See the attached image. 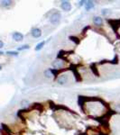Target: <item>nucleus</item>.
<instances>
[{
	"label": "nucleus",
	"instance_id": "39448f33",
	"mask_svg": "<svg viewBox=\"0 0 120 135\" xmlns=\"http://www.w3.org/2000/svg\"><path fill=\"white\" fill-rule=\"evenodd\" d=\"M13 39H14L15 42H21L24 39V35L22 34L21 33H18V32H15V33H13Z\"/></svg>",
	"mask_w": 120,
	"mask_h": 135
},
{
	"label": "nucleus",
	"instance_id": "f8f14e48",
	"mask_svg": "<svg viewBox=\"0 0 120 135\" xmlns=\"http://www.w3.org/2000/svg\"><path fill=\"white\" fill-rule=\"evenodd\" d=\"M29 49H30V46H29V45H23V46H21V47H18L17 50H18L19 51H21V50H29Z\"/></svg>",
	"mask_w": 120,
	"mask_h": 135
},
{
	"label": "nucleus",
	"instance_id": "f03ea898",
	"mask_svg": "<svg viewBox=\"0 0 120 135\" xmlns=\"http://www.w3.org/2000/svg\"><path fill=\"white\" fill-rule=\"evenodd\" d=\"M67 81H68V76H67L66 74H62L61 76H59V78H57V82L61 85H63V84L67 83Z\"/></svg>",
	"mask_w": 120,
	"mask_h": 135
},
{
	"label": "nucleus",
	"instance_id": "423d86ee",
	"mask_svg": "<svg viewBox=\"0 0 120 135\" xmlns=\"http://www.w3.org/2000/svg\"><path fill=\"white\" fill-rule=\"evenodd\" d=\"M32 35L34 37V38H39L42 35V31H41L39 28H33L32 29Z\"/></svg>",
	"mask_w": 120,
	"mask_h": 135
},
{
	"label": "nucleus",
	"instance_id": "a211bd4d",
	"mask_svg": "<svg viewBox=\"0 0 120 135\" xmlns=\"http://www.w3.org/2000/svg\"><path fill=\"white\" fill-rule=\"evenodd\" d=\"M1 69H2V67H1V66H0V70H1Z\"/></svg>",
	"mask_w": 120,
	"mask_h": 135
},
{
	"label": "nucleus",
	"instance_id": "dca6fc26",
	"mask_svg": "<svg viewBox=\"0 0 120 135\" xmlns=\"http://www.w3.org/2000/svg\"><path fill=\"white\" fill-rule=\"evenodd\" d=\"M3 47H4V43L0 40V49H1V48H3Z\"/></svg>",
	"mask_w": 120,
	"mask_h": 135
},
{
	"label": "nucleus",
	"instance_id": "f257e3e1",
	"mask_svg": "<svg viewBox=\"0 0 120 135\" xmlns=\"http://www.w3.org/2000/svg\"><path fill=\"white\" fill-rule=\"evenodd\" d=\"M61 14L58 12H55L52 14V16L50 18V22L52 24H58L60 23V21H61Z\"/></svg>",
	"mask_w": 120,
	"mask_h": 135
},
{
	"label": "nucleus",
	"instance_id": "ddd939ff",
	"mask_svg": "<svg viewBox=\"0 0 120 135\" xmlns=\"http://www.w3.org/2000/svg\"><path fill=\"white\" fill-rule=\"evenodd\" d=\"M29 104V102L28 101H26V100H24V101H22V103H21V105L23 107H26L27 105Z\"/></svg>",
	"mask_w": 120,
	"mask_h": 135
},
{
	"label": "nucleus",
	"instance_id": "6ab92c4d",
	"mask_svg": "<svg viewBox=\"0 0 120 135\" xmlns=\"http://www.w3.org/2000/svg\"><path fill=\"white\" fill-rule=\"evenodd\" d=\"M0 133H1V126H0Z\"/></svg>",
	"mask_w": 120,
	"mask_h": 135
},
{
	"label": "nucleus",
	"instance_id": "2eb2a0df",
	"mask_svg": "<svg viewBox=\"0 0 120 135\" xmlns=\"http://www.w3.org/2000/svg\"><path fill=\"white\" fill-rule=\"evenodd\" d=\"M108 10H106V9H104V10H102V14H104V15H106V14H108Z\"/></svg>",
	"mask_w": 120,
	"mask_h": 135
},
{
	"label": "nucleus",
	"instance_id": "20e7f679",
	"mask_svg": "<svg viewBox=\"0 0 120 135\" xmlns=\"http://www.w3.org/2000/svg\"><path fill=\"white\" fill-rule=\"evenodd\" d=\"M52 66L55 69H60L63 67V61L61 59H56L55 61H53Z\"/></svg>",
	"mask_w": 120,
	"mask_h": 135
},
{
	"label": "nucleus",
	"instance_id": "6e6552de",
	"mask_svg": "<svg viewBox=\"0 0 120 135\" xmlns=\"http://www.w3.org/2000/svg\"><path fill=\"white\" fill-rule=\"evenodd\" d=\"M94 3L92 2V1H85V4H84V6H85V9L87 10H90L92 9L93 7H94Z\"/></svg>",
	"mask_w": 120,
	"mask_h": 135
},
{
	"label": "nucleus",
	"instance_id": "f3484780",
	"mask_svg": "<svg viewBox=\"0 0 120 135\" xmlns=\"http://www.w3.org/2000/svg\"><path fill=\"white\" fill-rule=\"evenodd\" d=\"M3 54V51H0V55H2Z\"/></svg>",
	"mask_w": 120,
	"mask_h": 135
},
{
	"label": "nucleus",
	"instance_id": "9d476101",
	"mask_svg": "<svg viewBox=\"0 0 120 135\" xmlns=\"http://www.w3.org/2000/svg\"><path fill=\"white\" fill-rule=\"evenodd\" d=\"M45 44V42H41V43H39L37 45H36V47H35V50H40L41 49H42V47L44 46Z\"/></svg>",
	"mask_w": 120,
	"mask_h": 135
},
{
	"label": "nucleus",
	"instance_id": "4468645a",
	"mask_svg": "<svg viewBox=\"0 0 120 135\" xmlns=\"http://www.w3.org/2000/svg\"><path fill=\"white\" fill-rule=\"evenodd\" d=\"M6 54L12 55V56H17V55H18V52L17 51H7Z\"/></svg>",
	"mask_w": 120,
	"mask_h": 135
},
{
	"label": "nucleus",
	"instance_id": "0eeeda50",
	"mask_svg": "<svg viewBox=\"0 0 120 135\" xmlns=\"http://www.w3.org/2000/svg\"><path fill=\"white\" fill-rule=\"evenodd\" d=\"M93 23L97 26H101L103 24V20L100 16H95L93 18Z\"/></svg>",
	"mask_w": 120,
	"mask_h": 135
},
{
	"label": "nucleus",
	"instance_id": "7ed1b4c3",
	"mask_svg": "<svg viewBox=\"0 0 120 135\" xmlns=\"http://www.w3.org/2000/svg\"><path fill=\"white\" fill-rule=\"evenodd\" d=\"M61 6L64 11H70L71 9V5L69 1H62L61 4Z\"/></svg>",
	"mask_w": 120,
	"mask_h": 135
},
{
	"label": "nucleus",
	"instance_id": "1a4fd4ad",
	"mask_svg": "<svg viewBox=\"0 0 120 135\" xmlns=\"http://www.w3.org/2000/svg\"><path fill=\"white\" fill-rule=\"evenodd\" d=\"M44 76H45V78H51L52 76H53V74H52V72L51 69H46V70L44 71Z\"/></svg>",
	"mask_w": 120,
	"mask_h": 135
},
{
	"label": "nucleus",
	"instance_id": "9b49d317",
	"mask_svg": "<svg viewBox=\"0 0 120 135\" xmlns=\"http://www.w3.org/2000/svg\"><path fill=\"white\" fill-rule=\"evenodd\" d=\"M2 6H5V7H7V6H10V5H12V1H3L2 2Z\"/></svg>",
	"mask_w": 120,
	"mask_h": 135
}]
</instances>
